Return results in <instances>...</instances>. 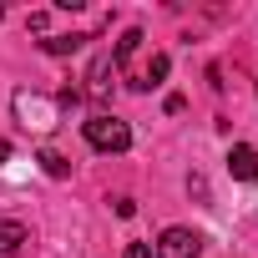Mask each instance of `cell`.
Listing matches in <instances>:
<instances>
[{"instance_id":"obj_1","label":"cell","mask_w":258,"mask_h":258,"mask_svg":"<svg viewBox=\"0 0 258 258\" xmlns=\"http://www.w3.org/2000/svg\"><path fill=\"white\" fill-rule=\"evenodd\" d=\"M11 111H16V121L26 126V132H56V126H61V101L56 96H46V91H16L11 96Z\"/></svg>"},{"instance_id":"obj_2","label":"cell","mask_w":258,"mask_h":258,"mask_svg":"<svg viewBox=\"0 0 258 258\" xmlns=\"http://www.w3.org/2000/svg\"><path fill=\"white\" fill-rule=\"evenodd\" d=\"M81 132H86V142L96 152H126L132 147V126H126L121 116H111V111H91L81 121Z\"/></svg>"},{"instance_id":"obj_3","label":"cell","mask_w":258,"mask_h":258,"mask_svg":"<svg viewBox=\"0 0 258 258\" xmlns=\"http://www.w3.org/2000/svg\"><path fill=\"white\" fill-rule=\"evenodd\" d=\"M152 253H157V258H198V253H203V233H192V228H167Z\"/></svg>"},{"instance_id":"obj_4","label":"cell","mask_w":258,"mask_h":258,"mask_svg":"<svg viewBox=\"0 0 258 258\" xmlns=\"http://www.w3.org/2000/svg\"><path fill=\"white\" fill-rule=\"evenodd\" d=\"M111 76H116V61H111V56H96L91 71H86V91H81V96H91V101H111V86H116Z\"/></svg>"},{"instance_id":"obj_5","label":"cell","mask_w":258,"mask_h":258,"mask_svg":"<svg viewBox=\"0 0 258 258\" xmlns=\"http://www.w3.org/2000/svg\"><path fill=\"white\" fill-rule=\"evenodd\" d=\"M228 172H233L238 182H258V147L233 142V152H228Z\"/></svg>"},{"instance_id":"obj_6","label":"cell","mask_w":258,"mask_h":258,"mask_svg":"<svg viewBox=\"0 0 258 258\" xmlns=\"http://www.w3.org/2000/svg\"><path fill=\"white\" fill-rule=\"evenodd\" d=\"M86 41H91V36H81V31H66V36H46V41H41V51H46V56H71V51H81Z\"/></svg>"},{"instance_id":"obj_7","label":"cell","mask_w":258,"mask_h":258,"mask_svg":"<svg viewBox=\"0 0 258 258\" xmlns=\"http://www.w3.org/2000/svg\"><path fill=\"white\" fill-rule=\"evenodd\" d=\"M16 248H26V223H16V218H0V258H11Z\"/></svg>"},{"instance_id":"obj_8","label":"cell","mask_w":258,"mask_h":258,"mask_svg":"<svg viewBox=\"0 0 258 258\" xmlns=\"http://www.w3.org/2000/svg\"><path fill=\"white\" fill-rule=\"evenodd\" d=\"M36 162H41V172H46V177H71V162H66L56 147H41V152H36Z\"/></svg>"},{"instance_id":"obj_9","label":"cell","mask_w":258,"mask_h":258,"mask_svg":"<svg viewBox=\"0 0 258 258\" xmlns=\"http://www.w3.org/2000/svg\"><path fill=\"white\" fill-rule=\"evenodd\" d=\"M137 46H142V31H137V26H132V31H121V41H116V51H111L116 71H121L126 61H132V56H137Z\"/></svg>"},{"instance_id":"obj_10","label":"cell","mask_w":258,"mask_h":258,"mask_svg":"<svg viewBox=\"0 0 258 258\" xmlns=\"http://www.w3.org/2000/svg\"><path fill=\"white\" fill-rule=\"evenodd\" d=\"M167 66H172L167 56H152V66H147V71H142V76H137L132 86H137V91H152V86H162V76H167Z\"/></svg>"},{"instance_id":"obj_11","label":"cell","mask_w":258,"mask_h":258,"mask_svg":"<svg viewBox=\"0 0 258 258\" xmlns=\"http://www.w3.org/2000/svg\"><path fill=\"white\" fill-rule=\"evenodd\" d=\"M121 258H157V253H152V243H126Z\"/></svg>"},{"instance_id":"obj_12","label":"cell","mask_w":258,"mask_h":258,"mask_svg":"<svg viewBox=\"0 0 258 258\" xmlns=\"http://www.w3.org/2000/svg\"><path fill=\"white\" fill-rule=\"evenodd\" d=\"M6 162H11V142H6V137H0V167H6Z\"/></svg>"},{"instance_id":"obj_13","label":"cell","mask_w":258,"mask_h":258,"mask_svg":"<svg viewBox=\"0 0 258 258\" xmlns=\"http://www.w3.org/2000/svg\"><path fill=\"white\" fill-rule=\"evenodd\" d=\"M0 21H6V6H0Z\"/></svg>"}]
</instances>
